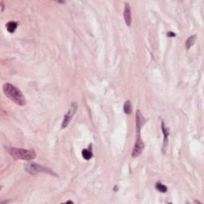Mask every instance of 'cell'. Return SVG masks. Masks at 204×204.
Segmentation results:
<instances>
[{"instance_id":"obj_1","label":"cell","mask_w":204,"mask_h":204,"mask_svg":"<svg viewBox=\"0 0 204 204\" xmlns=\"http://www.w3.org/2000/svg\"><path fill=\"white\" fill-rule=\"evenodd\" d=\"M2 90H3L5 95L9 99H11L12 101L14 102L15 104H18L20 106H22L26 104V99L22 92L13 84H10V83H6L2 87Z\"/></svg>"},{"instance_id":"obj_2","label":"cell","mask_w":204,"mask_h":204,"mask_svg":"<svg viewBox=\"0 0 204 204\" xmlns=\"http://www.w3.org/2000/svg\"><path fill=\"white\" fill-rule=\"evenodd\" d=\"M7 151L10 155L16 160H30L36 157V152L33 150H26L15 148H8Z\"/></svg>"},{"instance_id":"obj_3","label":"cell","mask_w":204,"mask_h":204,"mask_svg":"<svg viewBox=\"0 0 204 204\" xmlns=\"http://www.w3.org/2000/svg\"><path fill=\"white\" fill-rule=\"evenodd\" d=\"M25 170L31 175H35V174L39 173V172H48L49 174L53 173V171H50L49 168L42 166L40 164H35V163L27 164L25 167Z\"/></svg>"},{"instance_id":"obj_4","label":"cell","mask_w":204,"mask_h":204,"mask_svg":"<svg viewBox=\"0 0 204 204\" xmlns=\"http://www.w3.org/2000/svg\"><path fill=\"white\" fill-rule=\"evenodd\" d=\"M77 110H78V104L76 102H73L71 104V106L69 108V111L67 112V113L65 115L64 118H63L62 129H65L68 126V124L70 122V120H72V118L73 117V116L76 113Z\"/></svg>"},{"instance_id":"obj_5","label":"cell","mask_w":204,"mask_h":204,"mask_svg":"<svg viewBox=\"0 0 204 204\" xmlns=\"http://www.w3.org/2000/svg\"><path fill=\"white\" fill-rule=\"evenodd\" d=\"M144 149V144L140 138V133H137V139L135 141V144L133 148L132 153V156L134 158L137 157L143 152Z\"/></svg>"},{"instance_id":"obj_6","label":"cell","mask_w":204,"mask_h":204,"mask_svg":"<svg viewBox=\"0 0 204 204\" xmlns=\"http://www.w3.org/2000/svg\"><path fill=\"white\" fill-rule=\"evenodd\" d=\"M124 18L127 26L130 27L132 24V13L130 5L128 2H125V7H124Z\"/></svg>"},{"instance_id":"obj_7","label":"cell","mask_w":204,"mask_h":204,"mask_svg":"<svg viewBox=\"0 0 204 204\" xmlns=\"http://www.w3.org/2000/svg\"><path fill=\"white\" fill-rule=\"evenodd\" d=\"M135 120H136V124H135V126H136V131H137V133H140V129H141L142 126L146 123V120L143 116V115L141 114L140 110L136 111V117H135Z\"/></svg>"},{"instance_id":"obj_8","label":"cell","mask_w":204,"mask_h":204,"mask_svg":"<svg viewBox=\"0 0 204 204\" xmlns=\"http://www.w3.org/2000/svg\"><path fill=\"white\" fill-rule=\"evenodd\" d=\"M161 126H162V131L164 132V147H163V151L164 152V149L166 148L167 146V136H168V130L167 129V128L164 125V121H162V124H161Z\"/></svg>"},{"instance_id":"obj_9","label":"cell","mask_w":204,"mask_h":204,"mask_svg":"<svg viewBox=\"0 0 204 204\" xmlns=\"http://www.w3.org/2000/svg\"><path fill=\"white\" fill-rule=\"evenodd\" d=\"M17 27H18V23L16 22H13V21L9 22L7 25H6V27H7L8 32L11 33H14L15 30L17 29Z\"/></svg>"},{"instance_id":"obj_10","label":"cell","mask_w":204,"mask_h":204,"mask_svg":"<svg viewBox=\"0 0 204 204\" xmlns=\"http://www.w3.org/2000/svg\"><path fill=\"white\" fill-rule=\"evenodd\" d=\"M195 40H196V35L190 36L186 42V49H189L194 44H195Z\"/></svg>"},{"instance_id":"obj_11","label":"cell","mask_w":204,"mask_h":204,"mask_svg":"<svg viewBox=\"0 0 204 204\" xmlns=\"http://www.w3.org/2000/svg\"><path fill=\"white\" fill-rule=\"evenodd\" d=\"M132 104H131V101L130 100H127L125 103H124V113H126V114H128V115H129V114H131L132 113Z\"/></svg>"},{"instance_id":"obj_12","label":"cell","mask_w":204,"mask_h":204,"mask_svg":"<svg viewBox=\"0 0 204 204\" xmlns=\"http://www.w3.org/2000/svg\"><path fill=\"white\" fill-rule=\"evenodd\" d=\"M82 156H83V158H84V160H90L92 158V156H93V153H92V151H90V150H89V149H84V150L82 151Z\"/></svg>"},{"instance_id":"obj_13","label":"cell","mask_w":204,"mask_h":204,"mask_svg":"<svg viewBox=\"0 0 204 204\" xmlns=\"http://www.w3.org/2000/svg\"><path fill=\"white\" fill-rule=\"evenodd\" d=\"M155 188H156L157 191H159L160 192H162V193H165L167 191V187L165 185L161 183H157L155 184Z\"/></svg>"},{"instance_id":"obj_14","label":"cell","mask_w":204,"mask_h":204,"mask_svg":"<svg viewBox=\"0 0 204 204\" xmlns=\"http://www.w3.org/2000/svg\"><path fill=\"white\" fill-rule=\"evenodd\" d=\"M167 36H168V37H175V33H174L173 32H171V31H169L168 33H167Z\"/></svg>"},{"instance_id":"obj_15","label":"cell","mask_w":204,"mask_h":204,"mask_svg":"<svg viewBox=\"0 0 204 204\" xmlns=\"http://www.w3.org/2000/svg\"><path fill=\"white\" fill-rule=\"evenodd\" d=\"M0 4H1V7H2V10H1V11H4V3H3V2H0Z\"/></svg>"}]
</instances>
